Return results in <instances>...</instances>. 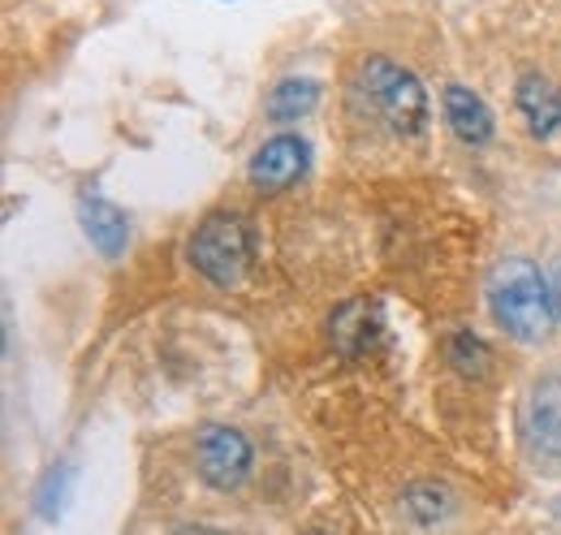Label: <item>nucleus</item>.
Returning a JSON list of instances; mask_svg holds the SVG:
<instances>
[{
    "instance_id": "1",
    "label": "nucleus",
    "mask_w": 561,
    "mask_h": 535,
    "mask_svg": "<svg viewBox=\"0 0 561 535\" xmlns=\"http://www.w3.org/2000/svg\"><path fill=\"white\" fill-rule=\"evenodd\" d=\"M489 311L496 320V329L523 345H536L553 333V289L545 281V272L523 260L510 255L489 272Z\"/></svg>"
},
{
    "instance_id": "2",
    "label": "nucleus",
    "mask_w": 561,
    "mask_h": 535,
    "mask_svg": "<svg viewBox=\"0 0 561 535\" xmlns=\"http://www.w3.org/2000/svg\"><path fill=\"white\" fill-rule=\"evenodd\" d=\"M358 95L367 100V109L376 113V122L393 138H423L432 122V104L423 82L407 66L389 61V57H367L358 66Z\"/></svg>"
},
{
    "instance_id": "3",
    "label": "nucleus",
    "mask_w": 561,
    "mask_h": 535,
    "mask_svg": "<svg viewBox=\"0 0 561 535\" xmlns=\"http://www.w3.org/2000/svg\"><path fill=\"white\" fill-rule=\"evenodd\" d=\"M195 272L211 281V285H233L242 272H247V260H251V238H247V225L242 216L233 212H211L208 220L195 229L191 247H186Z\"/></svg>"
},
{
    "instance_id": "4",
    "label": "nucleus",
    "mask_w": 561,
    "mask_h": 535,
    "mask_svg": "<svg viewBox=\"0 0 561 535\" xmlns=\"http://www.w3.org/2000/svg\"><path fill=\"white\" fill-rule=\"evenodd\" d=\"M255 467V449L247 441V432L229 428V423H208L195 436V470L199 479L216 492H233L247 483V475Z\"/></svg>"
},
{
    "instance_id": "5",
    "label": "nucleus",
    "mask_w": 561,
    "mask_h": 535,
    "mask_svg": "<svg viewBox=\"0 0 561 535\" xmlns=\"http://www.w3.org/2000/svg\"><path fill=\"white\" fill-rule=\"evenodd\" d=\"M518 436L536 463H561V372L531 380L518 406Z\"/></svg>"
},
{
    "instance_id": "6",
    "label": "nucleus",
    "mask_w": 561,
    "mask_h": 535,
    "mask_svg": "<svg viewBox=\"0 0 561 535\" xmlns=\"http://www.w3.org/2000/svg\"><path fill=\"white\" fill-rule=\"evenodd\" d=\"M311 164V147L302 134H273L260 143V151L247 164V178L255 191H289Z\"/></svg>"
},
{
    "instance_id": "7",
    "label": "nucleus",
    "mask_w": 561,
    "mask_h": 535,
    "mask_svg": "<svg viewBox=\"0 0 561 535\" xmlns=\"http://www.w3.org/2000/svg\"><path fill=\"white\" fill-rule=\"evenodd\" d=\"M440 109H445V126L454 130L458 143L467 147H484L492 134H496V122H492V109L462 82H449L440 91Z\"/></svg>"
},
{
    "instance_id": "8",
    "label": "nucleus",
    "mask_w": 561,
    "mask_h": 535,
    "mask_svg": "<svg viewBox=\"0 0 561 535\" xmlns=\"http://www.w3.org/2000/svg\"><path fill=\"white\" fill-rule=\"evenodd\" d=\"M78 220H82V234L91 238V247L104 255V260H117L130 242V220L117 203L100 200V195H82L78 200Z\"/></svg>"
},
{
    "instance_id": "9",
    "label": "nucleus",
    "mask_w": 561,
    "mask_h": 535,
    "mask_svg": "<svg viewBox=\"0 0 561 535\" xmlns=\"http://www.w3.org/2000/svg\"><path fill=\"white\" fill-rule=\"evenodd\" d=\"M514 104H518L527 130L536 134V138L561 134V91L545 73H523L518 78V91H514Z\"/></svg>"
},
{
    "instance_id": "10",
    "label": "nucleus",
    "mask_w": 561,
    "mask_h": 535,
    "mask_svg": "<svg viewBox=\"0 0 561 535\" xmlns=\"http://www.w3.org/2000/svg\"><path fill=\"white\" fill-rule=\"evenodd\" d=\"M316 104H320V82L316 78H280L277 87L268 91V100H264V113H268V122L289 126V122L311 117Z\"/></svg>"
},
{
    "instance_id": "11",
    "label": "nucleus",
    "mask_w": 561,
    "mask_h": 535,
    "mask_svg": "<svg viewBox=\"0 0 561 535\" xmlns=\"http://www.w3.org/2000/svg\"><path fill=\"white\" fill-rule=\"evenodd\" d=\"M371 337H376V316H371L367 303L337 307V316H333V345L342 354H363L371 345Z\"/></svg>"
},
{
    "instance_id": "12",
    "label": "nucleus",
    "mask_w": 561,
    "mask_h": 535,
    "mask_svg": "<svg viewBox=\"0 0 561 535\" xmlns=\"http://www.w3.org/2000/svg\"><path fill=\"white\" fill-rule=\"evenodd\" d=\"M449 510H454V497H449V488H440V483H411V488L402 492V514H407L415 527H436Z\"/></svg>"
},
{
    "instance_id": "13",
    "label": "nucleus",
    "mask_w": 561,
    "mask_h": 535,
    "mask_svg": "<svg viewBox=\"0 0 561 535\" xmlns=\"http://www.w3.org/2000/svg\"><path fill=\"white\" fill-rule=\"evenodd\" d=\"M445 358L454 363V372H462V376H471V380H480L492 363L489 345L471 333V329H458V333L445 341Z\"/></svg>"
},
{
    "instance_id": "14",
    "label": "nucleus",
    "mask_w": 561,
    "mask_h": 535,
    "mask_svg": "<svg viewBox=\"0 0 561 535\" xmlns=\"http://www.w3.org/2000/svg\"><path fill=\"white\" fill-rule=\"evenodd\" d=\"M549 289H553V320L561 325V264L553 272V281H549Z\"/></svg>"
},
{
    "instance_id": "15",
    "label": "nucleus",
    "mask_w": 561,
    "mask_h": 535,
    "mask_svg": "<svg viewBox=\"0 0 561 535\" xmlns=\"http://www.w3.org/2000/svg\"><path fill=\"white\" fill-rule=\"evenodd\" d=\"M173 535H225V532H216V527H182V532Z\"/></svg>"
},
{
    "instance_id": "16",
    "label": "nucleus",
    "mask_w": 561,
    "mask_h": 535,
    "mask_svg": "<svg viewBox=\"0 0 561 535\" xmlns=\"http://www.w3.org/2000/svg\"><path fill=\"white\" fill-rule=\"evenodd\" d=\"M307 535H329V532H320V527H316V532H307Z\"/></svg>"
}]
</instances>
